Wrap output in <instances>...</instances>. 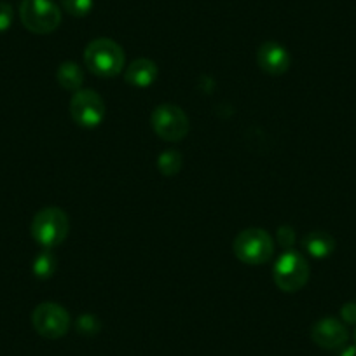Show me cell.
Returning a JSON list of instances; mask_svg holds the SVG:
<instances>
[{"label": "cell", "mask_w": 356, "mask_h": 356, "mask_svg": "<svg viewBox=\"0 0 356 356\" xmlns=\"http://www.w3.org/2000/svg\"><path fill=\"white\" fill-rule=\"evenodd\" d=\"M70 224L63 210L47 207L40 210L32 220V236L42 248L49 250L61 245L67 239Z\"/></svg>", "instance_id": "3957f363"}, {"label": "cell", "mask_w": 356, "mask_h": 356, "mask_svg": "<svg viewBox=\"0 0 356 356\" xmlns=\"http://www.w3.org/2000/svg\"><path fill=\"white\" fill-rule=\"evenodd\" d=\"M84 63L88 70L98 77H115L124 68V51L112 39H95L86 47Z\"/></svg>", "instance_id": "6da1fadb"}, {"label": "cell", "mask_w": 356, "mask_h": 356, "mask_svg": "<svg viewBox=\"0 0 356 356\" xmlns=\"http://www.w3.org/2000/svg\"><path fill=\"white\" fill-rule=\"evenodd\" d=\"M355 341H356V330H355Z\"/></svg>", "instance_id": "44dd1931"}, {"label": "cell", "mask_w": 356, "mask_h": 356, "mask_svg": "<svg viewBox=\"0 0 356 356\" xmlns=\"http://www.w3.org/2000/svg\"><path fill=\"white\" fill-rule=\"evenodd\" d=\"M13 18H15L13 6L8 2H0V33L8 32L9 26L13 25Z\"/></svg>", "instance_id": "e0dca14e"}, {"label": "cell", "mask_w": 356, "mask_h": 356, "mask_svg": "<svg viewBox=\"0 0 356 356\" xmlns=\"http://www.w3.org/2000/svg\"><path fill=\"white\" fill-rule=\"evenodd\" d=\"M79 332H84V334H97L98 325L97 320L93 316H82L77 323Z\"/></svg>", "instance_id": "ac0fdd59"}, {"label": "cell", "mask_w": 356, "mask_h": 356, "mask_svg": "<svg viewBox=\"0 0 356 356\" xmlns=\"http://www.w3.org/2000/svg\"><path fill=\"white\" fill-rule=\"evenodd\" d=\"M61 6L74 18H84L93 9V0H61Z\"/></svg>", "instance_id": "2e32d148"}, {"label": "cell", "mask_w": 356, "mask_h": 356, "mask_svg": "<svg viewBox=\"0 0 356 356\" xmlns=\"http://www.w3.org/2000/svg\"><path fill=\"white\" fill-rule=\"evenodd\" d=\"M32 325L40 337L56 341L70 328V314L60 304L42 302L33 309Z\"/></svg>", "instance_id": "52a82bcc"}, {"label": "cell", "mask_w": 356, "mask_h": 356, "mask_svg": "<svg viewBox=\"0 0 356 356\" xmlns=\"http://www.w3.org/2000/svg\"><path fill=\"white\" fill-rule=\"evenodd\" d=\"M275 283L286 293L299 292L309 280V264L299 252H285L275 264L273 269Z\"/></svg>", "instance_id": "5b68a950"}, {"label": "cell", "mask_w": 356, "mask_h": 356, "mask_svg": "<svg viewBox=\"0 0 356 356\" xmlns=\"http://www.w3.org/2000/svg\"><path fill=\"white\" fill-rule=\"evenodd\" d=\"M157 74V65L152 60H147V58H140L135 60L124 72V81L129 86H135V88H149L156 82Z\"/></svg>", "instance_id": "8fae6325"}, {"label": "cell", "mask_w": 356, "mask_h": 356, "mask_svg": "<svg viewBox=\"0 0 356 356\" xmlns=\"http://www.w3.org/2000/svg\"><path fill=\"white\" fill-rule=\"evenodd\" d=\"M150 124L159 138L166 142H180L189 133V119L177 105H159L150 114Z\"/></svg>", "instance_id": "8992f818"}, {"label": "cell", "mask_w": 356, "mask_h": 356, "mask_svg": "<svg viewBox=\"0 0 356 356\" xmlns=\"http://www.w3.org/2000/svg\"><path fill=\"white\" fill-rule=\"evenodd\" d=\"M257 63L260 70H264L269 75H283L289 72L292 58L290 53L275 40H267L257 51Z\"/></svg>", "instance_id": "30bf717a"}, {"label": "cell", "mask_w": 356, "mask_h": 356, "mask_svg": "<svg viewBox=\"0 0 356 356\" xmlns=\"http://www.w3.org/2000/svg\"><path fill=\"white\" fill-rule=\"evenodd\" d=\"M72 119L82 128H97L104 122L107 108L100 95L91 89H79L70 100Z\"/></svg>", "instance_id": "ba28073f"}, {"label": "cell", "mask_w": 356, "mask_h": 356, "mask_svg": "<svg viewBox=\"0 0 356 356\" xmlns=\"http://www.w3.org/2000/svg\"><path fill=\"white\" fill-rule=\"evenodd\" d=\"M58 84L63 89H68V91H79L84 82V72L81 70L75 61H65L58 67L56 72Z\"/></svg>", "instance_id": "4fadbf2b"}, {"label": "cell", "mask_w": 356, "mask_h": 356, "mask_svg": "<svg viewBox=\"0 0 356 356\" xmlns=\"http://www.w3.org/2000/svg\"><path fill=\"white\" fill-rule=\"evenodd\" d=\"M304 248L314 259H325V257L332 255L335 250V239L332 238L328 232H309L302 241Z\"/></svg>", "instance_id": "7c38bea8"}, {"label": "cell", "mask_w": 356, "mask_h": 356, "mask_svg": "<svg viewBox=\"0 0 356 356\" xmlns=\"http://www.w3.org/2000/svg\"><path fill=\"white\" fill-rule=\"evenodd\" d=\"M342 318H344V321H348V323H356V304L355 302H348L344 307H342L341 311Z\"/></svg>", "instance_id": "ffe728a7"}, {"label": "cell", "mask_w": 356, "mask_h": 356, "mask_svg": "<svg viewBox=\"0 0 356 356\" xmlns=\"http://www.w3.org/2000/svg\"><path fill=\"white\" fill-rule=\"evenodd\" d=\"M19 18L29 32L46 35L60 26L61 11L53 0H23Z\"/></svg>", "instance_id": "277c9868"}, {"label": "cell", "mask_w": 356, "mask_h": 356, "mask_svg": "<svg viewBox=\"0 0 356 356\" xmlns=\"http://www.w3.org/2000/svg\"><path fill=\"white\" fill-rule=\"evenodd\" d=\"M54 269H56V259H54L53 253H49L47 250H44L42 253H39L33 262V275L40 280L51 278L54 275Z\"/></svg>", "instance_id": "9a60e30c"}, {"label": "cell", "mask_w": 356, "mask_h": 356, "mask_svg": "<svg viewBox=\"0 0 356 356\" xmlns=\"http://www.w3.org/2000/svg\"><path fill=\"white\" fill-rule=\"evenodd\" d=\"M157 168L166 177H173L182 168V154L173 149L166 150V152H163L157 157Z\"/></svg>", "instance_id": "5bb4252c"}, {"label": "cell", "mask_w": 356, "mask_h": 356, "mask_svg": "<svg viewBox=\"0 0 356 356\" xmlns=\"http://www.w3.org/2000/svg\"><path fill=\"white\" fill-rule=\"evenodd\" d=\"M278 241L280 245L289 248V246L293 245V231L290 227H282L280 229V234H278Z\"/></svg>", "instance_id": "d6986e66"}, {"label": "cell", "mask_w": 356, "mask_h": 356, "mask_svg": "<svg viewBox=\"0 0 356 356\" xmlns=\"http://www.w3.org/2000/svg\"><path fill=\"white\" fill-rule=\"evenodd\" d=\"M232 252L243 264L260 266L269 262L275 253V239L264 229H245L236 236L232 243Z\"/></svg>", "instance_id": "7a4b0ae2"}, {"label": "cell", "mask_w": 356, "mask_h": 356, "mask_svg": "<svg viewBox=\"0 0 356 356\" xmlns=\"http://www.w3.org/2000/svg\"><path fill=\"white\" fill-rule=\"evenodd\" d=\"M348 328L344 327L342 321H339L337 318H321L320 321L313 325V330H311V339H313L314 344H318L323 349H337L341 346H344L348 342Z\"/></svg>", "instance_id": "9c48e42d"}]
</instances>
